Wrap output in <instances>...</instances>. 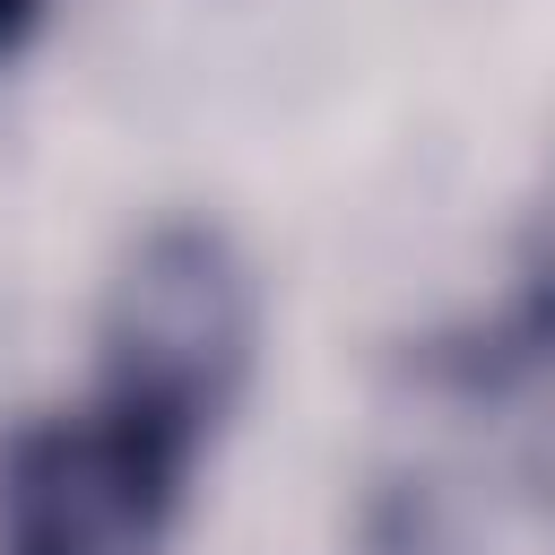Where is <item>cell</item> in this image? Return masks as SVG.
<instances>
[{
    "label": "cell",
    "instance_id": "6da1fadb",
    "mask_svg": "<svg viewBox=\"0 0 555 555\" xmlns=\"http://www.w3.org/2000/svg\"><path fill=\"white\" fill-rule=\"evenodd\" d=\"M217 434L104 390L0 434V555H165Z\"/></svg>",
    "mask_w": 555,
    "mask_h": 555
},
{
    "label": "cell",
    "instance_id": "7a4b0ae2",
    "mask_svg": "<svg viewBox=\"0 0 555 555\" xmlns=\"http://www.w3.org/2000/svg\"><path fill=\"white\" fill-rule=\"evenodd\" d=\"M251 338H260V295H251L243 251L217 225L173 217L121 260V278L104 295V373L95 382L217 434L225 408L243 399Z\"/></svg>",
    "mask_w": 555,
    "mask_h": 555
},
{
    "label": "cell",
    "instance_id": "3957f363",
    "mask_svg": "<svg viewBox=\"0 0 555 555\" xmlns=\"http://www.w3.org/2000/svg\"><path fill=\"white\" fill-rule=\"evenodd\" d=\"M43 9H52V0H0V69L43 35Z\"/></svg>",
    "mask_w": 555,
    "mask_h": 555
}]
</instances>
